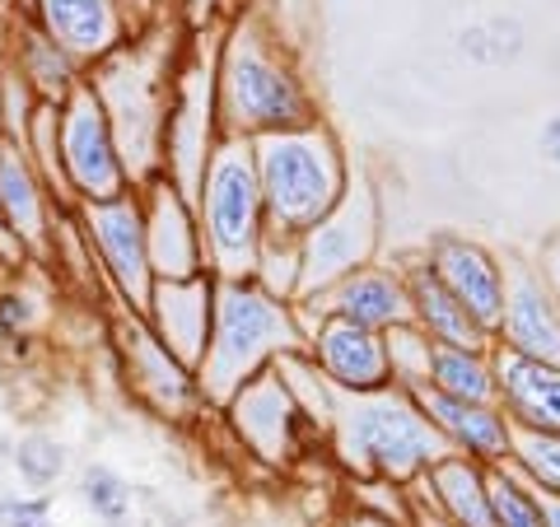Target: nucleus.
<instances>
[{"label": "nucleus", "instance_id": "obj_7", "mask_svg": "<svg viewBox=\"0 0 560 527\" xmlns=\"http://www.w3.org/2000/svg\"><path fill=\"white\" fill-rule=\"evenodd\" d=\"M378 230H383L378 191L364 173H350L346 197L300 238V253H304L300 298H323L327 290H337L346 276L370 267L378 253ZM300 298H294V304H300Z\"/></svg>", "mask_w": 560, "mask_h": 527}, {"label": "nucleus", "instance_id": "obj_41", "mask_svg": "<svg viewBox=\"0 0 560 527\" xmlns=\"http://www.w3.org/2000/svg\"><path fill=\"white\" fill-rule=\"evenodd\" d=\"M0 145H5V70H0Z\"/></svg>", "mask_w": 560, "mask_h": 527}, {"label": "nucleus", "instance_id": "obj_23", "mask_svg": "<svg viewBox=\"0 0 560 527\" xmlns=\"http://www.w3.org/2000/svg\"><path fill=\"white\" fill-rule=\"evenodd\" d=\"M401 280H407V298H411V323L425 331L434 346H467V350H490L495 337L471 318V313L453 298L440 276L425 267V257H407L401 261Z\"/></svg>", "mask_w": 560, "mask_h": 527}, {"label": "nucleus", "instance_id": "obj_8", "mask_svg": "<svg viewBox=\"0 0 560 527\" xmlns=\"http://www.w3.org/2000/svg\"><path fill=\"white\" fill-rule=\"evenodd\" d=\"M57 136H61V173H66V187H70V197H75V206L113 201L136 187L127 173V160H121L113 117L103 108L90 75H84L75 84V94L57 108Z\"/></svg>", "mask_w": 560, "mask_h": 527}, {"label": "nucleus", "instance_id": "obj_13", "mask_svg": "<svg viewBox=\"0 0 560 527\" xmlns=\"http://www.w3.org/2000/svg\"><path fill=\"white\" fill-rule=\"evenodd\" d=\"M294 318L304 327V355L318 364V374L337 393H378L393 388L388 337L370 327H355L346 318H331L313 298L294 304Z\"/></svg>", "mask_w": 560, "mask_h": 527}, {"label": "nucleus", "instance_id": "obj_1", "mask_svg": "<svg viewBox=\"0 0 560 527\" xmlns=\"http://www.w3.org/2000/svg\"><path fill=\"white\" fill-rule=\"evenodd\" d=\"M215 117L220 136L248 145L318 121V98L261 14H234L215 43Z\"/></svg>", "mask_w": 560, "mask_h": 527}, {"label": "nucleus", "instance_id": "obj_10", "mask_svg": "<svg viewBox=\"0 0 560 527\" xmlns=\"http://www.w3.org/2000/svg\"><path fill=\"white\" fill-rule=\"evenodd\" d=\"M113 346L121 360V374H127L131 397L160 420H197L206 415V397L197 374L173 355V350L154 337L150 323L131 308H117L113 318Z\"/></svg>", "mask_w": 560, "mask_h": 527}, {"label": "nucleus", "instance_id": "obj_19", "mask_svg": "<svg viewBox=\"0 0 560 527\" xmlns=\"http://www.w3.org/2000/svg\"><path fill=\"white\" fill-rule=\"evenodd\" d=\"M47 183L24 154V145H0V215H5L10 238L24 248L28 267H51V220H57Z\"/></svg>", "mask_w": 560, "mask_h": 527}, {"label": "nucleus", "instance_id": "obj_14", "mask_svg": "<svg viewBox=\"0 0 560 527\" xmlns=\"http://www.w3.org/2000/svg\"><path fill=\"white\" fill-rule=\"evenodd\" d=\"M28 20L57 43L84 75L136 38L127 0H28Z\"/></svg>", "mask_w": 560, "mask_h": 527}, {"label": "nucleus", "instance_id": "obj_5", "mask_svg": "<svg viewBox=\"0 0 560 527\" xmlns=\"http://www.w3.org/2000/svg\"><path fill=\"white\" fill-rule=\"evenodd\" d=\"M173 75H178L173 47L164 51L136 38L117 57L90 70V84L113 117L121 160H127L136 187L154 178V173H164V127H168V103H173Z\"/></svg>", "mask_w": 560, "mask_h": 527}, {"label": "nucleus", "instance_id": "obj_27", "mask_svg": "<svg viewBox=\"0 0 560 527\" xmlns=\"http://www.w3.org/2000/svg\"><path fill=\"white\" fill-rule=\"evenodd\" d=\"M458 43V57L471 66H486V70H500V66H514L528 47V28H523L514 14H486V20H471L453 33Z\"/></svg>", "mask_w": 560, "mask_h": 527}, {"label": "nucleus", "instance_id": "obj_25", "mask_svg": "<svg viewBox=\"0 0 560 527\" xmlns=\"http://www.w3.org/2000/svg\"><path fill=\"white\" fill-rule=\"evenodd\" d=\"M5 51H10V70L28 84L38 103H57L61 108V103L75 94V84L84 80V70L70 61L24 10H20V28H14V38L5 43Z\"/></svg>", "mask_w": 560, "mask_h": 527}, {"label": "nucleus", "instance_id": "obj_17", "mask_svg": "<svg viewBox=\"0 0 560 527\" xmlns=\"http://www.w3.org/2000/svg\"><path fill=\"white\" fill-rule=\"evenodd\" d=\"M495 346L518 350L528 360L560 364V304L541 280L537 261L504 257V318Z\"/></svg>", "mask_w": 560, "mask_h": 527}, {"label": "nucleus", "instance_id": "obj_29", "mask_svg": "<svg viewBox=\"0 0 560 527\" xmlns=\"http://www.w3.org/2000/svg\"><path fill=\"white\" fill-rule=\"evenodd\" d=\"M300 276H304L300 238L267 230V238H261V253H257V267H253V280H257V285L267 290V294L294 304V298H300Z\"/></svg>", "mask_w": 560, "mask_h": 527}, {"label": "nucleus", "instance_id": "obj_28", "mask_svg": "<svg viewBox=\"0 0 560 527\" xmlns=\"http://www.w3.org/2000/svg\"><path fill=\"white\" fill-rule=\"evenodd\" d=\"M486 485H490V514H495V527H551L547 523V495H541L514 462L486 467Z\"/></svg>", "mask_w": 560, "mask_h": 527}, {"label": "nucleus", "instance_id": "obj_33", "mask_svg": "<svg viewBox=\"0 0 560 527\" xmlns=\"http://www.w3.org/2000/svg\"><path fill=\"white\" fill-rule=\"evenodd\" d=\"M80 500H84V508H90L98 523H108V527L127 523V514H131V485L121 481L113 467H103V462L84 467V477H80Z\"/></svg>", "mask_w": 560, "mask_h": 527}, {"label": "nucleus", "instance_id": "obj_42", "mask_svg": "<svg viewBox=\"0 0 560 527\" xmlns=\"http://www.w3.org/2000/svg\"><path fill=\"white\" fill-rule=\"evenodd\" d=\"M547 523L560 527V500H551V495H547Z\"/></svg>", "mask_w": 560, "mask_h": 527}, {"label": "nucleus", "instance_id": "obj_37", "mask_svg": "<svg viewBox=\"0 0 560 527\" xmlns=\"http://www.w3.org/2000/svg\"><path fill=\"white\" fill-rule=\"evenodd\" d=\"M337 527H411V523L393 518V514H374V508H364V504H350L346 514L337 518Z\"/></svg>", "mask_w": 560, "mask_h": 527}, {"label": "nucleus", "instance_id": "obj_12", "mask_svg": "<svg viewBox=\"0 0 560 527\" xmlns=\"http://www.w3.org/2000/svg\"><path fill=\"white\" fill-rule=\"evenodd\" d=\"M220 415H224V425H230V434L238 438V444L248 448L253 458L271 462V467L300 462L313 444H323V438L313 434V425L304 420V411L294 407L285 378H280L276 368L257 374L253 383H243V388L220 407Z\"/></svg>", "mask_w": 560, "mask_h": 527}, {"label": "nucleus", "instance_id": "obj_20", "mask_svg": "<svg viewBox=\"0 0 560 527\" xmlns=\"http://www.w3.org/2000/svg\"><path fill=\"white\" fill-rule=\"evenodd\" d=\"M416 407L425 411V420L434 425V434L444 438L448 453L458 458H471L481 467H495V462H510L514 453V425L495 401H453V397H440L430 388L411 393Z\"/></svg>", "mask_w": 560, "mask_h": 527}, {"label": "nucleus", "instance_id": "obj_32", "mask_svg": "<svg viewBox=\"0 0 560 527\" xmlns=\"http://www.w3.org/2000/svg\"><path fill=\"white\" fill-rule=\"evenodd\" d=\"M14 467H20V481L33 490V495H43L47 485L61 481V471H66V448H61L51 434L33 430V434H24L20 444H14Z\"/></svg>", "mask_w": 560, "mask_h": 527}, {"label": "nucleus", "instance_id": "obj_2", "mask_svg": "<svg viewBox=\"0 0 560 527\" xmlns=\"http://www.w3.org/2000/svg\"><path fill=\"white\" fill-rule=\"evenodd\" d=\"M444 453V438L434 434L411 393L378 388L337 397V415L327 430V458L350 481L374 477L393 485H416Z\"/></svg>", "mask_w": 560, "mask_h": 527}, {"label": "nucleus", "instance_id": "obj_21", "mask_svg": "<svg viewBox=\"0 0 560 527\" xmlns=\"http://www.w3.org/2000/svg\"><path fill=\"white\" fill-rule=\"evenodd\" d=\"M490 364H495V407L510 415V425L528 434H560V364L528 360L504 346H490Z\"/></svg>", "mask_w": 560, "mask_h": 527}, {"label": "nucleus", "instance_id": "obj_9", "mask_svg": "<svg viewBox=\"0 0 560 527\" xmlns=\"http://www.w3.org/2000/svg\"><path fill=\"white\" fill-rule=\"evenodd\" d=\"M75 220L90 253L98 261L108 294L117 298V308L145 313L150 290H154V267H150V238H145V206L140 191H121L113 201H84L75 206Z\"/></svg>", "mask_w": 560, "mask_h": 527}, {"label": "nucleus", "instance_id": "obj_36", "mask_svg": "<svg viewBox=\"0 0 560 527\" xmlns=\"http://www.w3.org/2000/svg\"><path fill=\"white\" fill-rule=\"evenodd\" d=\"M537 271H541V280H547V290L556 294V304H560V230H556V234L537 248Z\"/></svg>", "mask_w": 560, "mask_h": 527}, {"label": "nucleus", "instance_id": "obj_34", "mask_svg": "<svg viewBox=\"0 0 560 527\" xmlns=\"http://www.w3.org/2000/svg\"><path fill=\"white\" fill-rule=\"evenodd\" d=\"M43 318V298L28 285H5L0 290V341L33 337V327Z\"/></svg>", "mask_w": 560, "mask_h": 527}, {"label": "nucleus", "instance_id": "obj_4", "mask_svg": "<svg viewBox=\"0 0 560 527\" xmlns=\"http://www.w3.org/2000/svg\"><path fill=\"white\" fill-rule=\"evenodd\" d=\"M253 164L267 201V230L304 238L350 187V160L341 136L327 121H308L300 131L253 140Z\"/></svg>", "mask_w": 560, "mask_h": 527}, {"label": "nucleus", "instance_id": "obj_24", "mask_svg": "<svg viewBox=\"0 0 560 527\" xmlns=\"http://www.w3.org/2000/svg\"><path fill=\"white\" fill-rule=\"evenodd\" d=\"M411 495L425 500L430 508H440V514L458 527H495L486 467L471 458H458V453H444V458L411 485Z\"/></svg>", "mask_w": 560, "mask_h": 527}, {"label": "nucleus", "instance_id": "obj_26", "mask_svg": "<svg viewBox=\"0 0 560 527\" xmlns=\"http://www.w3.org/2000/svg\"><path fill=\"white\" fill-rule=\"evenodd\" d=\"M425 388L440 397H453V401H495V364H490V350L434 346Z\"/></svg>", "mask_w": 560, "mask_h": 527}, {"label": "nucleus", "instance_id": "obj_35", "mask_svg": "<svg viewBox=\"0 0 560 527\" xmlns=\"http://www.w3.org/2000/svg\"><path fill=\"white\" fill-rule=\"evenodd\" d=\"M0 527H51V500L47 495H20L0 504Z\"/></svg>", "mask_w": 560, "mask_h": 527}, {"label": "nucleus", "instance_id": "obj_31", "mask_svg": "<svg viewBox=\"0 0 560 527\" xmlns=\"http://www.w3.org/2000/svg\"><path fill=\"white\" fill-rule=\"evenodd\" d=\"M510 462L541 490V495L560 500V434L514 430V453H510Z\"/></svg>", "mask_w": 560, "mask_h": 527}, {"label": "nucleus", "instance_id": "obj_16", "mask_svg": "<svg viewBox=\"0 0 560 527\" xmlns=\"http://www.w3.org/2000/svg\"><path fill=\"white\" fill-rule=\"evenodd\" d=\"M145 206V238H150V267L154 280H191L206 276V238L197 220V201L168 178L154 173L136 187Z\"/></svg>", "mask_w": 560, "mask_h": 527}, {"label": "nucleus", "instance_id": "obj_39", "mask_svg": "<svg viewBox=\"0 0 560 527\" xmlns=\"http://www.w3.org/2000/svg\"><path fill=\"white\" fill-rule=\"evenodd\" d=\"M28 267V257H24V248L10 238V230H5V215H0V271H24Z\"/></svg>", "mask_w": 560, "mask_h": 527}, {"label": "nucleus", "instance_id": "obj_45", "mask_svg": "<svg viewBox=\"0 0 560 527\" xmlns=\"http://www.w3.org/2000/svg\"><path fill=\"white\" fill-rule=\"evenodd\" d=\"M0 51H5V43H0Z\"/></svg>", "mask_w": 560, "mask_h": 527}, {"label": "nucleus", "instance_id": "obj_3", "mask_svg": "<svg viewBox=\"0 0 560 527\" xmlns=\"http://www.w3.org/2000/svg\"><path fill=\"white\" fill-rule=\"evenodd\" d=\"M304 350V327L294 318V304L276 298L243 280H215V323H210V346L197 368L201 397L210 411H220L243 383L276 368V360Z\"/></svg>", "mask_w": 560, "mask_h": 527}, {"label": "nucleus", "instance_id": "obj_30", "mask_svg": "<svg viewBox=\"0 0 560 527\" xmlns=\"http://www.w3.org/2000/svg\"><path fill=\"white\" fill-rule=\"evenodd\" d=\"M383 337H388L393 388L420 393V388L430 383V350H434V341H430L416 323H401V327H393V331H383Z\"/></svg>", "mask_w": 560, "mask_h": 527}, {"label": "nucleus", "instance_id": "obj_43", "mask_svg": "<svg viewBox=\"0 0 560 527\" xmlns=\"http://www.w3.org/2000/svg\"><path fill=\"white\" fill-rule=\"evenodd\" d=\"M197 5H206V10H220V14H224V10H230V0H197Z\"/></svg>", "mask_w": 560, "mask_h": 527}, {"label": "nucleus", "instance_id": "obj_11", "mask_svg": "<svg viewBox=\"0 0 560 527\" xmlns=\"http://www.w3.org/2000/svg\"><path fill=\"white\" fill-rule=\"evenodd\" d=\"M220 145V117H215V57H201L191 47L178 61L173 75V103H168V127H164V173L197 201L201 173L210 150Z\"/></svg>", "mask_w": 560, "mask_h": 527}, {"label": "nucleus", "instance_id": "obj_6", "mask_svg": "<svg viewBox=\"0 0 560 527\" xmlns=\"http://www.w3.org/2000/svg\"><path fill=\"white\" fill-rule=\"evenodd\" d=\"M197 220L206 238V271L215 280L253 276L267 238V201H261L248 140L220 136V145L210 150L197 187Z\"/></svg>", "mask_w": 560, "mask_h": 527}, {"label": "nucleus", "instance_id": "obj_18", "mask_svg": "<svg viewBox=\"0 0 560 527\" xmlns=\"http://www.w3.org/2000/svg\"><path fill=\"white\" fill-rule=\"evenodd\" d=\"M140 318L197 374L210 346V323H215V276L206 271L191 280H154L150 304Z\"/></svg>", "mask_w": 560, "mask_h": 527}, {"label": "nucleus", "instance_id": "obj_15", "mask_svg": "<svg viewBox=\"0 0 560 527\" xmlns=\"http://www.w3.org/2000/svg\"><path fill=\"white\" fill-rule=\"evenodd\" d=\"M420 257H425V267L440 276V285L458 298L490 337H495L500 318H504V257L490 253L486 243L458 234V230L430 234Z\"/></svg>", "mask_w": 560, "mask_h": 527}, {"label": "nucleus", "instance_id": "obj_38", "mask_svg": "<svg viewBox=\"0 0 560 527\" xmlns=\"http://www.w3.org/2000/svg\"><path fill=\"white\" fill-rule=\"evenodd\" d=\"M537 150H541V160H547V164L560 173V113H551L547 121H541V131H537Z\"/></svg>", "mask_w": 560, "mask_h": 527}, {"label": "nucleus", "instance_id": "obj_40", "mask_svg": "<svg viewBox=\"0 0 560 527\" xmlns=\"http://www.w3.org/2000/svg\"><path fill=\"white\" fill-rule=\"evenodd\" d=\"M411 527H458V523H448L440 508H430L425 500H416V495H411Z\"/></svg>", "mask_w": 560, "mask_h": 527}, {"label": "nucleus", "instance_id": "obj_44", "mask_svg": "<svg viewBox=\"0 0 560 527\" xmlns=\"http://www.w3.org/2000/svg\"><path fill=\"white\" fill-rule=\"evenodd\" d=\"M20 10H28V0H20Z\"/></svg>", "mask_w": 560, "mask_h": 527}, {"label": "nucleus", "instance_id": "obj_22", "mask_svg": "<svg viewBox=\"0 0 560 527\" xmlns=\"http://www.w3.org/2000/svg\"><path fill=\"white\" fill-rule=\"evenodd\" d=\"M323 313L331 318H346L355 327L370 331H393L401 323H411V298H407V280H401V267H360L355 276H346L337 290H327L323 298H313Z\"/></svg>", "mask_w": 560, "mask_h": 527}]
</instances>
